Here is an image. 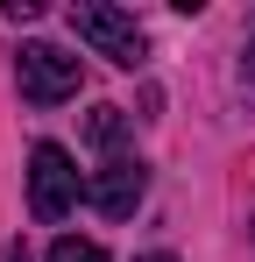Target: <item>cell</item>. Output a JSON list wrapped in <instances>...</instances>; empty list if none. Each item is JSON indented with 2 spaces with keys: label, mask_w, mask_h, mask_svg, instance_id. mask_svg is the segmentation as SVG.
<instances>
[{
  "label": "cell",
  "mask_w": 255,
  "mask_h": 262,
  "mask_svg": "<svg viewBox=\"0 0 255 262\" xmlns=\"http://www.w3.org/2000/svg\"><path fill=\"white\" fill-rule=\"evenodd\" d=\"M50 262H107V248H99V241H78V234H64V241L50 248Z\"/></svg>",
  "instance_id": "obj_6"
},
{
  "label": "cell",
  "mask_w": 255,
  "mask_h": 262,
  "mask_svg": "<svg viewBox=\"0 0 255 262\" xmlns=\"http://www.w3.org/2000/svg\"><path fill=\"white\" fill-rule=\"evenodd\" d=\"M14 78H22V99H36V106H64V99L78 92V57L57 50V43H22Z\"/></svg>",
  "instance_id": "obj_2"
},
{
  "label": "cell",
  "mask_w": 255,
  "mask_h": 262,
  "mask_svg": "<svg viewBox=\"0 0 255 262\" xmlns=\"http://www.w3.org/2000/svg\"><path fill=\"white\" fill-rule=\"evenodd\" d=\"M85 142H92V149H121V142H128V114H121V106H92Z\"/></svg>",
  "instance_id": "obj_5"
},
{
  "label": "cell",
  "mask_w": 255,
  "mask_h": 262,
  "mask_svg": "<svg viewBox=\"0 0 255 262\" xmlns=\"http://www.w3.org/2000/svg\"><path fill=\"white\" fill-rule=\"evenodd\" d=\"M142 191H149V170H142L135 156H114L107 170H92V184H85V199H92L107 220H128L142 206Z\"/></svg>",
  "instance_id": "obj_4"
},
{
  "label": "cell",
  "mask_w": 255,
  "mask_h": 262,
  "mask_svg": "<svg viewBox=\"0 0 255 262\" xmlns=\"http://www.w3.org/2000/svg\"><path fill=\"white\" fill-rule=\"evenodd\" d=\"M0 262H29V248H22V241H7V248H0Z\"/></svg>",
  "instance_id": "obj_8"
},
{
  "label": "cell",
  "mask_w": 255,
  "mask_h": 262,
  "mask_svg": "<svg viewBox=\"0 0 255 262\" xmlns=\"http://www.w3.org/2000/svg\"><path fill=\"white\" fill-rule=\"evenodd\" d=\"M78 163H71V149H57V142H36L29 149V213L36 220H64L78 206Z\"/></svg>",
  "instance_id": "obj_1"
},
{
  "label": "cell",
  "mask_w": 255,
  "mask_h": 262,
  "mask_svg": "<svg viewBox=\"0 0 255 262\" xmlns=\"http://www.w3.org/2000/svg\"><path fill=\"white\" fill-rule=\"evenodd\" d=\"M241 92H248V106H255V36H248V50H241Z\"/></svg>",
  "instance_id": "obj_7"
},
{
  "label": "cell",
  "mask_w": 255,
  "mask_h": 262,
  "mask_svg": "<svg viewBox=\"0 0 255 262\" xmlns=\"http://www.w3.org/2000/svg\"><path fill=\"white\" fill-rule=\"evenodd\" d=\"M71 29H78V43H92L99 57H114L121 71H135L142 64V21L135 14H121V7H71Z\"/></svg>",
  "instance_id": "obj_3"
},
{
  "label": "cell",
  "mask_w": 255,
  "mask_h": 262,
  "mask_svg": "<svg viewBox=\"0 0 255 262\" xmlns=\"http://www.w3.org/2000/svg\"><path fill=\"white\" fill-rule=\"evenodd\" d=\"M142 262H177V255H142Z\"/></svg>",
  "instance_id": "obj_9"
}]
</instances>
